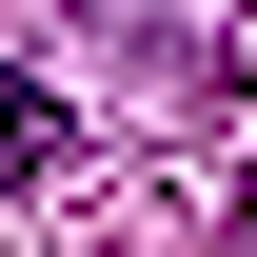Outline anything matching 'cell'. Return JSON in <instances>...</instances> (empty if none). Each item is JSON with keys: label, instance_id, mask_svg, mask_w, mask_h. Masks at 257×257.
I'll return each instance as SVG.
<instances>
[{"label": "cell", "instance_id": "1", "mask_svg": "<svg viewBox=\"0 0 257 257\" xmlns=\"http://www.w3.org/2000/svg\"><path fill=\"white\" fill-rule=\"evenodd\" d=\"M40 159H60V119H40V79H0V198H20Z\"/></svg>", "mask_w": 257, "mask_h": 257}]
</instances>
